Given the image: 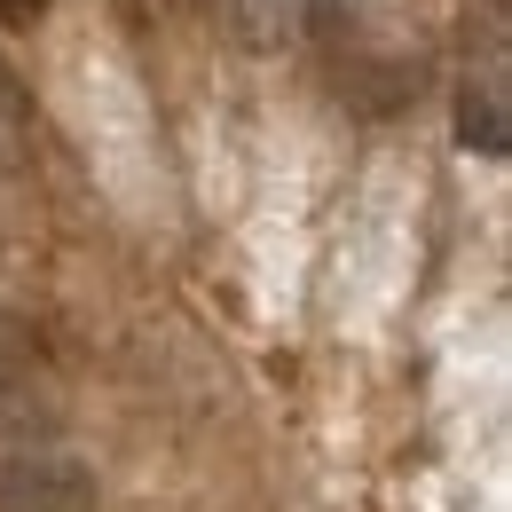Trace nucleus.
Segmentation results:
<instances>
[{
    "mask_svg": "<svg viewBox=\"0 0 512 512\" xmlns=\"http://www.w3.org/2000/svg\"><path fill=\"white\" fill-rule=\"evenodd\" d=\"M0 363H40V331L16 308H0Z\"/></svg>",
    "mask_w": 512,
    "mask_h": 512,
    "instance_id": "nucleus-5",
    "label": "nucleus"
},
{
    "mask_svg": "<svg viewBox=\"0 0 512 512\" xmlns=\"http://www.w3.org/2000/svg\"><path fill=\"white\" fill-rule=\"evenodd\" d=\"M40 16H48V0H0V24H8V32H32Z\"/></svg>",
    "mask_w": 512,
    "mask_h": 512,
    "instance_id": "nucleus-7",
    "label": "nucleus"
},
{
    "mask_svg": "<svg viewBox=\"0 0 512 512\" xmlns=\"http://www.w3.org/2000/svg\"><path fill=\"white\" fill-rule=\"evenodd\" d=\"M457 142L473 158H505L512 150V103H505V71H473L457 87Z\"/></svg>",
    "mask_w": 512,
    "mask_h": 512,
    "instance_id": "nucleus-2",
    "label": "nucleus"
},
{
    "mask_svg": "<svg viewBox=\"0 0 512 512\" xmlns=\"http://www.w3.org/2000/svg\"><path fill=\"white\" fill-rule=\"evenodd\" d=\"M0 127H32V87L16 79L8 56H0Z\"/></svg>",
    "mask_w": 512,
    "mask_h": 512,
    "instance_id": "nucleus-6",
    "label": "nucleus"
},
{
    "mask_svg": "<svg viewBox=\"0 0 512 512\" xmlns=\"http://www.w3.org/2000/svg\"><path fill=\"white\" fill-rule=\"evenodd\" d=\"M229 8V32L245 40V48H292L300 32H308V16H316V0H221Z\"/></svg>",
    "mask_w": 512,
    "mask_h": 512,
    "instance_id": "nucleus-4",
    "label": "nucleus"
},
{
    "mask_svg": "<svg viewBox=\"0 0 512 512\" xmlns=\"http://www.w3.org/2000/svg\"><path fill=\"white\" fill-rule=\"evenodd\" d=\"M95 465L56 442L0 449V512H95Z\"/></svg>",
    "mask_w": 512,
    "mask_h": 512,
    "instance_id": "nucleus-1",
    "label": "nucleus"
},
{
    "mask_svg": "<svg viewBox=\"0 0 512 512\" xmlns=\"http://www.w3.org/2000/svg\"><path fill=\"white\" fill-rule=\"evenodd\" d=\"M56 442V394L32 379V363H0V449Z\"/></svg>",
    "mask_w": 512,
    "mask_h": 512,
    "instance_id": "nucleus-3",
    "label": "nucleus"
}]
</instances>
